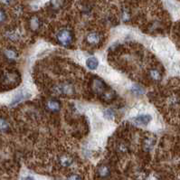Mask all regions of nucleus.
Segmentation results:
<instances>
[{
	"label": "nucleus",
	"mask_w": 180,
	"mask_h": 180,
	"mask_svg": "<svg viewBox=\"0 0 180 180\" xmlns=\"http://www.w3.org/2000/svg\"><path fill=\"white\" fill-rule=\"evenodd\" d=\"M27 97H30V94H28V93H25L24 92H21L17 96L15 97V99H14V101H13L12 104H16V103H18V102H20V101H22L23 100H24L25 98H27Z\"/></svg>",
	"instance_id": "obj_9"
},
{
	"label": "nucleus",
	"mask_w": 180,
	"mask_h": 180,
	"mask_svg": "<svg viewBox=\"0 0 180 180\" xmlns=\"http://www.w3.org/2000/svg\"><path fill=\"white\" fill-rule=\"evenodd\" d=\"M46 108L51 112H57L61 108L60 102L55 100H50L46 103Z\"/></svg>",
	"instance_id": "obj_4"
},
{
	"label": "nucleus",
	"mask_w": 180,
	"mask_h": 180,
	"mask_svg": "<svg viewBox=\"0 0 180 180\" xmlns=\"http://www.w3.org/2000/svg\"><path fill=\"white\" fill-rule=\"evenodd\" d=\"M0 1H1L2 3H4V4H9L11 0H0Z\"/></svg>",
	"instance_id": "obj_19"
},
{
	"label": "nucleus",
	"mask_w": 180,
	"mask_h": 180,
	"mask_svg": "<svg viewBox=\"0 0 180 180\" xmlns=\"http://www.w3.org/2000/svg\"><path fill=\"white\" fill-rule=\"evenodd\" d=\"M6 20V14L3 10H0V23L4 22Z\"/></svg>",
	"instance_id": "obj_17"
},
{
	"label": "nucleus",
	"mask_w": 180,
	"mask_h": 180,
	"mask_svg": "<svg viewBox=\"0 0 180 180\" xmlns=\"http://www.w3.org/2000/svg\"><path fill=\"white\" fill-rule=\"evenodd\" d=\"M128 18H129V14L126 12H123V15H122V19L123 20H128Z\"/></svg>",
	"instance_id": "obj_18"
},
{
	"label": "nucleus",
	"mask_w": 180,
	"mask_h": 180,
	"mask_svg": "<svg viewBox=\"0 0 180 180\" xmlns=\"http://www.w3.org/2000/svg\"><path fill=\"white\" fill-rule=\"evenodd\" d=\"M133 91H134L135 93H138V94H142L143 93V89L139 85H134L133 86Z\"/></svg>",
	"instance_id": "obj_15"
},
{
	"label": "nucleus",
	"mask_w": 180,
	"mask_h": 180,
	"mask_svg": "<svg viewBox=\"0 0 180 180\" xmlns=\"http://www.w3.org/2000/svg\"><path fill=\"white\" fill-rule=\"evenodd\" d=\"M149 75L151 77V79H153L154 81H160L161 80V74L156 69H153L149 72Z\"/></svg>",
	"instance_id": "obj_11"
},
{
	"label": "nucleus",
	"mask_w": 180,
	"mask_h": 180,
	"mask_svg": "<svg viewBox=\"0 0 180 180\" xmlns=\"http://www.w3.org/2000/svg\"><path fill=\"white\" fill-rule=\"evenodd\" d=\"M92 89L95 92L98 93H103L105 91V84L99 79H95L92 84Z\"/></svg>",
	"instance_id": "obj_3"
},
{
	"label": "nucleus",
	"mask_w": 180,
	"mask_h": 180,
	"mask_svg": "<svg viewBox=\"0 0 180 180\" xmlns=\"http://www.w3.org/2000/svg\"><path fill=\"white\" fill-rule=\"evenodd\" d=\"M152 117L149 114H142L138 116L137 118H135V123L139 125V126H146L149 123V121L151 120Z\"/></svg>",
	"instance_id": "obj_2"
},
{
	"label": "nucleus",
	"mask_w": 180,
	"mask_h": 180,
	"mask_svg": "<svg viewBox=\"0 0 180 180\" xmlns=\"http://www.w3.org/2000/svg\"><path fill=\"white\" fill-rule=\"evenodd\" d=\"M109 174H110V169L106 165H101L98 168V175L101 178H108L109 176Z\"/></svg>",
	"instance_id": "obj_5"
},
{
	"label": "nucleus",
	"mask_w": 180,
	"mask_h": 180,
	"mask_svg": "<svg viewBox=\"0 0 180 180\" xmlns=\"http://www.w3.org/2000/svg\"><path fill=\"white\" fill-rule=\"evenodd\" d=\"M104 116L108 120H112L114 118V113H113V111L111 109H107V110H105Z\"/></svg>",
	"instance_id": "obj_14"
},
{
	"label": "nucleus",
	"mask_w": 180,
	"mask_h": 180,
	"mask_svg": "<svg viewBox=\"0 0 180 180\" xmlns=\"http://www.w3.org/2000/svg\"><path fill=\"white\" fill-rule=\"evenodd\" d=\"M86 65L90 70H95L99 65V62L95 57H90L86 60Z\"/></svg>",
	"instance_id": "obj_7"
},
{
	"label": "nucleus",
	"mask_w": 180,
	"mask_h": 180,
	"mask_svg": "<svg viewBox=\"0 0 180 180\" xmlns=\"http://www.w3.org/2000/svg\"><path fill=\"white\" fill-rule=\"evenodd\" d=\"M9 130V124L5 119H0V131L6 132Z\"/></svg>",
	"instance_id": "obj_10"
},
{
	"label": "nucleus",
	"mask_w": 180,
	"mask_h": 180,
	"mask_svg": "<svg viewBox=\"0 0 180 180\" xmlns=\"http://www.w3.org/2000/svg\"><path fill=\"white\" fill-rule=\"evenodd\" d=\"M57 40L62 45L69 46L72 42V33L68 29H62L57 34Z\"/></svg>",
	"instance_id": "obj_1"
},
{
	"label": "nucleus",
	"mask_w": 180,
	"mask_h": 180,
	"mask_svg": "<svg viewBox=\"0 0 180 180\" xmlns=\"http://www.w3.org/2000/svg\"><path fill=\"white\" fill-rule=\"evenodd\" d=\"M5 55L6 56V58H8L9 60H14L16 58V53L12 50V49H7L5 51Z\"/></svg>",
	"instance_id": "obj_12"
},
{
	"label": "nucleus",
	"mask_w": 180,
	"mask_h": 180,
	"mask_svg": "<svg viewBox=\"0 0 180 180\" xmlns=\"http://www.w3.org/2000/svg\"><path fill=\"white\" fill-rule=\"evenodd\" d=\"M59 162L62 167H70L72 164V158L69 156H61Z\"/></svg>",
	"instance_id": "obj_8"
},
{
	"label": "nucleus",
	"mask_w": 180,
	"mask_h": 180,
	"mask_svg": "<svg viewBox=\"0 0 180 180\" xmlns=\"http://www.w3.org/2000/svg\"><path fill=\"white\" fill-rule=\"evenodd\" d=\"M68 180H83V179H82V178H81L79 175L73 174V175H71V176L68 178Z\"/></svg>",
	"instance_id": "obj_16"
},
{
	"label": "nucleus",
	"mask_w": 180,
	"mask_h": 180,
	"mask_svg": "<svg viewBox=\"0 0 180 180\" xmlns=\"http://www.w3.org/2000/svg\"><path fill=\"white\" fill-rule=\"evenodd\" d=\"M24 180H35V179H34V178H32V177H26Z\"/></svg>",
	"instance_id": "obj_20"
},
{
	"label": "nucleus",
	"mask_w": 180,
	"mask_h": 180,
	"mask_svg": "<svg viewBox=\"0 0 180 180\" xmlns=\"http://www.w3.org/2000/svg\"><path fill=\"white\" fill-rule=\"evenodd\" d=\"M31 24V27L34 30H36V29H37L39 27V25H40V21H39V19L37 17H34V18H32L31 24Z\"/></svg>",
	"instance_id": "obj_13"
},
{
	"label": "nucleus",
	"mask_w": 180,
	"mask_h": 180,
	"mask_svg": "<svg viewBox=\"0 0 180 180\" xmlns=\"http://www.w3.org/2000/svg\"><path fill=\"white\" fill-rule=\"evenodd\" d=\"M86 40L90 45H96L99 44V42L101 40V37L97 33H91V34H89L88 36H86Z\"/></svg>",
	"instance_id": "obj_6"
}]
</instances>
